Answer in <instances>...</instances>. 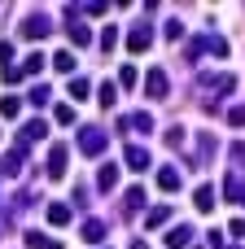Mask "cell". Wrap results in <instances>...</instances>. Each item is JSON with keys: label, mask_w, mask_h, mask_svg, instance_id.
I'll return each instance as SVG.
<instances>
[{"label": "cell", "mask_w": 245, "mask_h": 249, "mask_svg": "<svg viewBox=\"0 0 245 249\" xmlns=\"http://www.w3.org/2000/svg\"><path fill=\"white\" fill-rule=\"evenodd\" d=\"M197 92L206 96V105H215L219 96L237 92V74H197Z\"/></svg>", "instance_id": "obj_1"}, {"label": "cell", "mask_w": 245, "mask_h": 249, "mask_svg": "<svg viewBox=\"0 0 245 249\" xmlns=\"http://www.w3.org/2000/svg\"><path fill=\"white\" fill-rule=\"evenodd\" d=\"M206 53L228 57V39H224V35H197V39H188V48H184L188 61H197V57H206Z\"/></svg>", "instance_id": "obj_2"}, {"label": "cell", "mask_w": 245, "mask_h": 249, "mask_svg": "<svg viewBox=\"0 0 245 249\" xmlns=\"http://www.w3.org/2000/svg\"><path fill=\"white\" fill-rule=\"evenodd\" d=\"M110 149V131L105 127H79V153L83 158H101Z\"/></svg>", "instance_id": "obj_3"}, {"label": "cell", "mask_w": 245, "mask_h": 249, "mask_svg": "<svg viewBox=\"0 0 245 249\" xmlns=\"http://www.w3.org/2000/svg\"><path fill=\"white\" fill-rule=\"evenodd\" d=\"M18 31H22V39H35V44H39V39H48V35H53V22H48V13H39V9H35V13H26V18H22V26H18Z\"/></svg>", "instance_id": "obj_4"}, {"label": "cell", "mask_w": 245, "mask_h": 249, "mask_svg": "<svg viewBox=\"0 0 245 249\" xmlns=\"http://www.w3.org/2000/svg\"><path fill=\"white\" fill-rule=\"evenodd\" d=\"M153 48V26L149 22H136V26H127V53H149Z\"/></svg>", "instance_id": "obj_5"}, {"label": "cell", "mask_w": 245, "mask_h": 249, "mask_svg": "<svg viewBox=\"0 0 245 249\" xmlns=\"http://www.w3.org/2000/svg\"><path fill=\"white\" fill-rule=\"evenodd\" d=\"M145 96H149V101H167V96H171V79H167L162 66H153V70L145 74Z\"/></svg>", "instance_id": "obj_6"}, {"label": "cell", "mask_w": 245, "mask_h": 249, "mask_svg": "<svg viewBox=\"0 0 245 249\" xmlns=\"http://www.w3.org/2000/svg\"><path fill=\"white\" fill-rule=\"evenodd\" d=\"M22 166H26V149H22V144H13V149L0 158V179H18V175H22Z\"/></svg>", "instance_id": "obj_7"}, {"label": "cell", "mask_w": 245, "mask_h": 249, "mask_svg": "<svg viewBox=\"0 0 245 249\" xmlns=\"http://www.w3.org/2000/svg\"><path fill=\"white\" fill-rule=\"evenodd\" d=\"M66 35H70V44H75V48H88V44H92V31L83 26V18H79V13H70V9H66Z\"/></svg>", "instance_id": "obj_8"}, {"label": "cell", "mask_w": 245, "mask_h": 249, "mask_svg": "<svg viewBox=\"0 0 245 249\" xmlns=\"http://www.w3.org/2000/svg\"><path fill=\"white\" fill-rule=\"evenodd\" d=\"M123 162H127V171H136V175L153 166V158H149V149H145V144H136V140H132V144L123 149Z\"/></svg>", "instance_id": "obj_9"}, {"label": "cell", "mask_w": 245, "mask_h": 249, "mask_svg": "<svg viewBox=\"0 0 245 249\" xmlns=\"http://www.w3.org/2000/svg\"><path fill=\"white\" fill-rule=\"evenodd\" d=\"M66 162H70V149H66V144H53V149H48V166H44L48 179H66Z\"/></svg>", "instance_id": "obj_10"}, {"label": "cell", "mask_w": 245, "mask_h": 249, "mask_svg": "<svg viewBox=\"0 0 245 249\" xmlns=\"http://www.w3.org/2000/svg\"><path fill=\"white\" fill-rule=\"evenodd\" d=\"M118 127H123V131H140V136H145V131H153V114H149V109L123 114V118H118Z\"/></svg>", "instance_id": "obj_11"}, {"label": "cell", "mask_w": 245, "mask_h": 249, "mask_svg": "<svg viewBox=\"0 0 245 249\" xmlns=\"http://www.w3.org/2000/svg\"><path fill=\"white\" fill-rule=\"evenodd\" d=\"M193 236H197V232H193L188 223H175L162 241H167V249H193Z\"/></svg>", "instance_id": "obj_12"}, {"label": "cell", "mask_w": 245, "mask_h": 249, "mask_svg": "<svg viewBox=\"0 0 245 249\" xmlns=\"http://www.w3.org/2000/svg\"><path fill=\"white\" fill-rule=\"evenodd\" d=\"M48 136V123L44 118H31V123H22V131H18V144L26 149V144H35V140H44Z\"/></svg>", "instance_id": "obj_13"}, {"label": "cell", "mask_w": 245, "mask_h": 249, "mask_svg": "<svg viewBox=\"0 0 245 249\" xmlns=\"http://www.w3.org/2000/svg\"><path fill=\"white\" fill-rule=\"evenodd\" d=\"M48 66H53L57 74H66V79H70L79 61H75V53H70V48H61V53H53V57H48Z\"/></svg>", "instance_id": "obj_14"}, {"label": "cell", "mask_w": 245, "mask_h": 249, "mask_svg": "<svg viewBox=\"0 0 245 249\" xmlns=\"http://www.w3.org/2000/svg\"><path fill=\"white\" fill-rule=\"evenodd\" d=\"M118 171H123V166L105 162V166L96 171V188H101V193H114V188H118Z\"/></svg>", "instance_id": "obj_15"}, {"label": "cell", "mask_w": 245, "mask_h": 249, "mask_svg": "<svg viewBox=\"0 0 245 249\" xmlns=\"http://www.w3.org/2000/svg\"><path fill=\"white\" fill-rule=\"evenodd\" d=\"M180 184H184V175L175 166H158V188L162 193H180Z\"/></svg>", "instance_id": "obj_16"}, {"label": "cell", "mask_w": 245, "mask_h": 249, "mask_svg": "<svg viewBox=\"0 0 245 249\" xmlns=\"http://www.w3.org/2000/svg\"><path fill=\"white\" fill-rule=\"evenodd\" d=\"M79 236H83L88 245H101V241H105V219H83Z\"/></svg>", "instance_id": "obj_17"}, {"label": "cell", "mask_w": 245, "mask_h": 249, "mask_svg": "<svg viewBox=\"0 0 245 249\" xmlns=\"http://www.w3.org/2000/svg\"><path fill=\"white\" fill-rule=\"evenodd\" d=\"M44 66H48V57H44V53H31V57H22V61H18V79H26V74H39Z\"/></svg>", "instance_id": "obj_18"}, {"label": "cell", "mask_w": 245, "mask_h": 249, "mask_svg": "<svg viewBox=\"0 0 245 249\" xmlns=\"http://www.w3.org/2000/svg\"><path fill=\"white\" fill-rule=\"evenodd\" d=\"M224 197L237 201V206H245V179L241 175H228V179H224Z\"/></svg>", "instance_id": "obj_19"}, {"label": "cell", "mask_w": 245, "mask_h": 249, "mask_svg": "<svg viewBox=\"0 0 245 249\" xmlns=\"http://www.w3.org/2000/svg\"><path fill=\"white\" fill-rule=\"evenodd\" d=\"M215 197H219V193H215V188H210V184H202V188H197V193H193V206H197V210H202V214H210V210H215Z\"/></svg>", "instance_id": "obj_20"}, {"label": "cell", "mask_w": 245, "mask_h": 249, "mask_svg": "<svg viewBox=\"0 0 245 249\" xmlns=\"http://www.w3.org/2000/svg\"><path fill=\"white\" fill-rule=\"evenodd\" d=\"M22 241H26V249H61V241H48V236H44V232H35V228H31Z\"/></svg>", "instance_id": "obj_21"}, {"label": "cell", "mask_w": 245, "mask_h": 249, "mask_svg": "<svg viewBox=\"0 0 245 249\" xmlns=\"http://www.w3.org/2000/svg\"><path fill=\"white\" fill-rule=\"evenodd\" d=\"M114 101H118V83H110V79H105V83L96 88V105H105V109H114Z\"/></svg>", "instance_id": "obj_22"}, {"label": "cell", "mask_w": 245, "mask_h": 249, "mask_svg": "<svg viewBox=\"0 0 245 249\" xmlns=\"http://www.w3.org/2000/svg\"><path fill=\"white\" fill-rule=\"evenodd\" d=\"M48 223H53V228H66V223H70V206H66V201H53V206H48Z\"/></svg>", "instance_id": "obj_23"}, {"label": "cell", "mask_w": 245, "mask_h": 249, "mask_svg": "<svg viewBox=\"0 0 245 249\" xmlns=\"http://www.w3.org/2000/svg\"><path fill=\"white\" fill-rule=\"evenodd\" d=\"M167 219H171V206H153V210L145 214V228H149V232H158Z\"/></svg>", "instance_id": "obj_24"}, {"label": "cell", "mask_w": 245, "mask_h": 249, "mask_svg": "<svg viewBox=\"0 0 245 249\" xmlns=\"http://www.w3.org/2000/svg\"><path fill=\"white\" fill-rule=\"evenodd\" d=\"M70 13H79V18H101L105 4H101V0H88V4H70Z\"/></svg>", "instance_id": "obj_25"}, {"label": "cell", "mask_w": 245, "mask_h": 249, "mask_svg": "<svg viewBox=\"0 0 245 249\" xmlns=\"http://www.w3.org/2000/svg\"><path fill=\"white\" fill-rule=\"evenodd\" d=\"M22 114V96H0V118H18Z\"/></svg>", "instance_id": "obj_26"}, {"label": "cell", "mask_w": 245, "mask_h": 249, "mask_svg": "<svg viewBox=\"0 0 245 249\" xmlns=\"http://www.w3.org/2000/svg\"><path fill=\"white\" fill-rule=\"evenodd\" d=\"M145 206V188H127V197H123V210L132 214V210H140Z\"/></svg>", "instance_id": "obj_27"}, {"label": "cell", "mask_w": 245, "mask_h": 249, "mask_svg": "<svg viewBox=\"0 0 245 249\" xmlns=\"http://www.w3.org/2000/svg\"><path fill=\"white\" fill-rule=\"evenodd\" d=\"M136 83H140V70L136 66H123L118 70V88H136Z\"/></svg>", "instance_id": "obj_28"}, {"label": "cell", "mask_w": 245, "mask_h": 249, "mask_svg": "<svg viewBox=\"0 0 245 249\" xmlns=\"http://www.w3.org/2000/svg\"><path fill=\"white\" fill-rule=\"evenodd\" d=\"M53 118H57L61 127H70V123L79 118V109H75V105H57V109H53Z\"/></svg>", "instance_id": "obj_29"}, {"label": "cell", "mask_w": 245, "mask_h": 249, "mask_svg": "<svg viewBox=\"0 0 245 249\" xmlns=\"http://www.w3.org/2000/svg\"><path fill=\"white\" fill-rule=\"evenodd\" d=\"M114 44H118V26H105L101 31V53H114Z\"/></svg>", "instance_id": "obj_30"}, {"label": "cell", "mask_w": 245, "mask_h": 249, "mask_svg": "<svg viewBox=\"0 0 245 249\" xmlns=\"http://www.w3.org/2000/svg\"><path fill=\"white\" fill-rule=\"evenodd\" d=\"M88 92H92V83H88V79H79V74H75V79H70V96H75V101H83V96H88Z\"/></svg>", "instance_id": "obj_31"}, {"label": "cell", "mask_w": 245, "mask_h": 249, "mask_svg": "<svg viewBox=\"0 0 245 249\" xmlns=\"http://www.w3.org/2000/svg\"><path fill=\"white\" fill-rule=\"evenodd\" d=\"M26 101H31V105H48V101H53V92H48V88H44V83H35V88H31V96H26Z\"/></svg>", "instance_id": "obj_32"}, {"label": "cell", "mask_w": 245, "mask_h": 249, "mask_svg": "<svg viewBox=\"0 0 245 249\" xmlns=\"http://www.w3.org/2000/svg\"><path fill=\"white\" fill-rule=\"evenodd\" d=\"M162 35H167L171 44H175V39H184V22H175V18H171V22L162 26Z\"/></svg>", "instance_id": "obj_33"}, {"label": "cell", "mask_w": 245, "mask_h": 249, "mask_svg": "<svg viewBox=\"0 0 245 249\" xmlns=\"http://www.w3.org/2000/svg\"><path fill=\"white\" fill-rule=\"evenodd\" d=\"M167 144L171 149H184V127H167Z\"/></svg>", "instance_id": "obj_34"}, {"label": "cell", "mask_w": 245, "mask_h": 249, "mask_svg": "<svg viewBox=\"0 0 245 249\" xmlns=\"http://www.w3.org/2000/svg\"><path fill=\"white\" fill-rule=\"evenodd\" d=\"M9 66H13V44L0 39V70H9Z\"/></svg>", "instance_id": "obj_35"}, {"label": "cell", "mask_w": 245, "mask_h": 249, "mask_svg": "<svg viewBox=\"0 0 245 249\" xmlns=\"http://www.w3.org/2000/svg\"><path fill=\"white\" fill-rule=\"evenodd\" d=\"M228 123H232V127H245V105H232V109H228Z\"/></svg>", "instance_id": "obj_36"}, {"label": "cell", "mask_w": 245, "mask_h": 249, "mask_svg": "<svg viewBox=\"0 0 245 249\" xmlns=\"http://www.w3.org/2000/svg\"><path fill=\"white\" fill-rule=\"evenodd\" d=\"M232 162H241V166H245V144H232Z\"/></svg>", "instance_id": "obj_37"}, {"label": "cell", "mask_w": 245, "mask_h": 249, "mask_svg": "<svg viewBox=\"0 0 245 249\" xmlns=\"http://www.w3.org/2000/svg\"><path fill=\"white\" fill-rule=\"evenodd\" d=\"M228 232H232V236H245V219H237V223H232Z\"/></svg>", "instance_id": "obj_38"}, {"label": "cell", "mask_w": 245, "mask_h": 249, "mask_svg": "<svg viewBox=\"0 0 245 249\" xmlns=\"http://www.w3.org/2000/svg\"><path fill=\"white\" fill-rule=\"evenodd\" d=\"M132 249H149V245H145V241H140V236H136V241H132Z\"/></svg>", "instance_id": "obj_39"}, {"label": "cell", "mask_w": 245, "mask_h": 249, "mask_svg": "<svg viewBox=\"0 0 245 249\" xmlns=\"http://www.w3.org/2000/svg\"><path fill=\"white\" fill-rule=\"evenodd\" d=\"M193 249H197V245H193Z\"/></svg>", "instance_id": "obj_40"}]
</instances>
